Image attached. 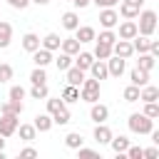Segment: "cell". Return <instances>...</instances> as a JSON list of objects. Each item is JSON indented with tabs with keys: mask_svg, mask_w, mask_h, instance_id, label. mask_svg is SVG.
Masks as SVG:
<instances>
[{
	"mask_svg": "<svg viewBox=\"0 0 159 159\" xmlns=\"http://www.w3.org/2000/svg\"><path fill=\"white\" fill-rule=\"evenodd\" d=\"M152 127H154V122H152V117H147V114H132L129 117V129L132 132H139V134H147V132H152Z\"/></svg>",
	"mask_w": 159,
	"mask_h": 159,
	"instance_id": "6da1fadb",
	"label": "cell"
},
{
	"mask_svg": "<svg viewBox=\"0 0 159 159\" xmlns=\"http://www.w3.org/2000/svg\"><path fill=\"white\" fill-rule=\"evenodd\" d=\"M154 27H157V12H154V10H144V12L139 15L137 32H142V35H152Z\"/></svg>",
	"mask_w": 159,
	"mask_h": 159,
	"instance_id": "7a4b0ae2",
	"label": "cell"
},
{
	"mask_svg": "<svg viewBox=\"0 0 159 159\" xmlns=\"http://www.w3.org/2000/svg\"><path fill=\"white\" fill-rule=\"evenodd\" d=\"M82 99L87 102L99 99V80H82Z\"/></svg>",
	"mask_w": 159,
	"mask_h": 159,
	"instance_id": "3957f363",
	"label": "cell"
},
{
	"mask_svg": "<svg viewBox=\"0 0 159 159\" xmlns=\"http://www.w3.org/2000/svg\"><path fill=\"white\" fill-rule=\"evenodd\" d=\"M17 129V114H2L0 119V137H10Z\"/></svg>",
	"mask_w": 159,
	"mask_h": 159,
	"instance_id": "277c9868",
	"label": "cell"
},
{
	"mask_svg": "<svg viewBox=\"0 0 159 159\" xmlns=\"http://www.w3.org/2000/svg\"><path fill=\"white\" fill-rule=\"evenodd\" d=\"M117 20H119V15H117L112 7H104V10L99 12V22H102L104 27H114V25H117Z\"/></svg>",
	"mask_w": 159,
	"mask_h": 159,
	"instance_id": "5b68a950",
	"label": "cell"
},
{
	"mask_svg": "<svg viewBox=\"0 0 159 159\" xmlns=\"http://www.w3.org/2000/svg\"><path fill=\"white\" fill-rule=\"evenodd\" d=\"M134 35H139V32H137V22L127 20V22L119 25V37H122V40H132Z\"/></svg>",
	"mask_w": 159,
	"mask_h": 159,
	"instance_id": "8992f818",
	"label": "cell"
},
{
	"mask_svg": "<svg viewBox=\"0 0 159 159\" xmlns=\"http://www.w3.org/2000/svg\"><path fill=\"white\" fill-rule=\"evenodd\" d=\"M114 42H117V40H114ZM112 50H114V55H117V57H129V55L134 52V47H132V42H129V40H119Z\"/></svg>",
	"mask_w": 159,
	"mask_h": 159,
	"instance_id": "52a82bcc",
	"label": "cell"
},
{
	"mask_svg": "<svg viewBox=\"0 0 159 159\" xmlns=\"http://www.w3.org/2000/svg\"><path fill=\"white\" fill-rule=\"evenodd\" d=\"M82 80H84V70H80V67H72V65H70V67H67V82L77 87V84H82Z\"/></svg>",
	"mask_w": 159,
	"mask_h": 159,
	"instance_id": "ba28073f",
	"label": "cell"
},
{
	"mask_svg": "<svg viewBox=\"0 0 159 159\" xmlns=\"http://www.w3.org/2000/svg\"><path fill=\"white\" fill-rule=\"evenodd\" d=\"M32 60H35V65H37V67H45V65L52 60V55H50V50H45V47L40 50V47H37V50L32 52Z\"/></svg>",
	"mask_w": 159,
	"mask_h": 159,
	"instance_id": "9c48e42d",
	"label": "cell"
},
{
	"mask_svg": "<svg viewBox=\"0 0 159 159\" xmlns=\"http://www.w3.org/2000/svg\"><path fill=\"white\" fill-rule=\"evenodd\" d=\"M107 114H109V109H107L104 104H97V102L92 104V112H89V117H92L97 124H99V122H104V119H107Z\"/></svg>",
	"mask_w": 159,
	"mask_h": 159,
	"instance_id": "30bf717a",
	"label": "cell"
},
{
	"mask_svg": "<svg viewBox=\"0 0 159 159\" xmlns=\"http://www.w3.org/2000/svg\"><path fill=\"white\" fill-rule=\"evenodd\" d=\"M10 37H12V25L0 20V47H7L10 45Z\"/></svg>",
	"mask_w": 159,
	"mask_h": 159,
	"instance_id": "8fae6325",
	"label": "cell"
},
{
	"mask_svg": "<svg viewBox=\"0 0 159 159\" xmlns=\"http://www.w3.org/2000/svg\"><path fill=\"white\" fill-rule=\"evenodd\" d=\"M22 47H25L27 52H35V50L40 47V37H37L35 32H27V35L22 37Z\"/></svg>",
	"mask_w": 159,
	"mask_h": 159,
	"instance_id": "7c38bea8",
	"label": "cell"
},
{
	"mask_svg": "<svg viewBox=\"0 0 159 159\" xmlns=\"http://www.w3.org/2000/svg\"><path fill=\"white\" fill-rule=\"evenodd\" d=\"M107 72H109V75H114V77H119V75L124 72V57H114V60H109Z\"/></svg>",
	"mask_w": 159,
	"mask_h": 159,
	"instance_id": "4fadbf2b",
	"label": "cell"
},
{
	"mask_svg": "<svg viewBox=\"0 0 159 159\" xmlns=\"http://www.w3.org/2000/svg\"><path fill=\"white\" fill-rule=\"evenodd\" d=\"M147 80H149V72H147V70H139V67L132 70V84L142 87V84H147Z\"/></svg>",
	"mask_w": 159,
	"mask_h": 159,
	"instance_id": "5bb4252c",
	"label": "cell"
},
{
	"mask_svg": "<svg viewBox=\"0 0 159 159\" xmlns=\"http://www.w3.org/2000/svg\"><path fill=\"white\" fill-rule=\"evenodd\" d=\"M0 112H2V114H17V117H20V112H22V102L10 99V102H5V104L0 107Z\"/></svg>",
	"mask_w": 159,
	"mask_h": 159,
	"instance_id": "9a60e30c",
	"label": "cell"
},
{
	"mask_svg": "<svg viewBox=\"0 0 159 159\" xmlns=\"http://www.w3.org/2000/svg\"><path fill=\"white\" fill-rule=\"evenodd\" d=\"M94 139H97L99 144H102V142H109V139H112V129H109V127H104V124L99 122V124H97V129H94Z\"/></svg>",
	"mask_w": 159,
	"mask_h": 159,
	"instance_id": "2e32d148",
	"label": "cell"
},
{
	"mask_svg": "<svg viewBox=\"0 0 159 159\" xmlns=\"http://www.w3.org/2000/svg\"><path fill=\"white\" fill-rule=\"evenodd\" d=\"M77 25H80V17H77V12H72V10H70V12H65V15H62V27H67V30H75Z\"/></svg>",
	"mask_w": 159,
	"mask_h": 159,
	"instance_id": "e0dca14e",
	"label": "cell"
},
{
	"mask_svg": "<svg viewBox=\"0 0 159 159\" xmlns=\"http://www.w3.org/2000/svg\"><path fill=\"white\" fill-rule=\"evenodd\" d=\"M75 30H77V40H80V42H89V40H94V30H92L89 25H84V27L77 25Z\"/></svg>",
	"mask_w": 159,
	"mask_h": 159,
	"instance_id": "ac0fdd59",
	"label": "cell"
},
{
	"mask_svg": "<svg viewBox=\"0 0 159 159\" xmlns=\"http://www.w3.org/2000/svg\"><path fill=\"white\" fill-rule=\"evenodd\" d=\"M60 42H62V40H60V35H55V32H50V35H47V37L42 40V47L52 52V50H57V47H60Z\"/></svg>",
	"mask_w": 159,
	"mask_h": 159,
	"instance_id": "d6986e66",
	"label": "cell"
},
{
	"mask_svg": "<svg viewBox=\"0 0 159 159\" xmlns=\"http://www.w3.org/2000/svg\"><path fill=\"white\" fill-rule=\"evenodd\" d=\"M132 40H134V42H132V47H134L137 52H147V50H149V42H152V40H149L147 35H142V37H137V35H134Z\"/></svg>",
	"mask_w": 159,
	"mask_h": 159,
	"instance_id": "ffe728a7",
	"label": "cell"
},
{
	"mask_svg": "<svg viewBox=\"0 0 159 159\" xmlns=\"http://www.w3.org/2000/svg\"><path fill=\"white\" fill-rule=\"evenodd\" d=\"M137 67L139 70H152L154 67V55H144V52H139V60H137Z\"/></svg>",
	"mask_w": 159,
	"mask_h": 159,
	"instance_id": "44dd1931",
	"label": "cell"
},
{
	"mask_svg": "<svg viewBox=\"0 0 159 159\" xmlns=\"http://www.w3.org/2000/svg\"><path fill=\"white\" fill-rule=\"evenodd\" d=\"M89 70H92V77H94V80H104V77L109 75V72H107V65H102V62H92Z\"/></svg>",
	"mask_w": 159,
	"mask_h": 159,
	"instance_id": "7402d4cb",
	"label": "cell"
},
{
	"mask_svg": "<svg viewBox=\"0 0 159 159\" xmlns=\"http://www.w3.org/2000/svg\"><path fill=\"white\" fill-rule=\"evenodd\" d=\"M52 114H55V117H52V122H57V124H67V122H70V109H67L65 104H62L60 109H55Z\"/></svg>",
	"mask_w": 159,
	"mask_h": 159,
	"instance_id": "603a6c76",
	"label": "cell"
},
{
	"mask_svg": "<svg viewBox=\"0 0 159 159\" xmlns=\"http://www.w3.org/2000/svg\"><path fill=\"white\" fill-rule=\"evenodd\" d=\"M119 12H122L124 17H137V15H139V5H132V2H122V5H119Z\"/></svg>",
	"mask_w": 159,
	"mask_h": 159,
	"instance_id": "cb8c5ba5",
	"label": "cell"
},
{
	"mask_svg": "<svg viewBox=\"0 0 159 159\" xmlns=\"http://www.w3.org/2000/svg\"><path fill=\"white\" fill-rule=\"evenodd\" d=\"M60 45H62V52H67V55L80 52V40H77V37H75V40H62Z\"/></svg>",
	"mask_w": 159,
	"mask_h": 159,
	"instance_id": "d4e9b609",
	"label": "cell"
},
{
	"mask_svg": "<svg viewBox=\"0 0 159 159\" xmlns=\"http://www.w3.org/2000/svg\"><path fill=\"white\" fill-rule=\"evenodd\" d=\"M94 55H97L99 60H107V57L112 55V45H107V42H99V40H97V47H94Z\"/></svg>",
	"mask_w": 159,
	"mask_h": 159,
	"instance_id": "484cf974",
	"label": "cell"
},
{
	"mask_svg": "<svg viewBox=\"0 0 159 159\" xmlns=\"http://www.w3.org/2000/svg\"><path fill=\"white\" fill-rule=\"evenodd\" d=\"M157 97H159V89L157 87H144L139 92V99H144V102H157Z\"/></svg>",
	"mask_w": 159,
	"mask_h": 159,
	"instance_id": "4316f807",
	"label": "cell"
},
{
	"mask_svg": "<svg viewBox=\"0 0 159 159\" xmlns=\"http://www.w3.org/2000/svg\"><path fill=\"white\" fill-rule=\"evenodd\" d=\"M52 127V119L47 117V114H37L35 117V129H40V132H47Z\"/></svg>",
	"mask_w": 159,
	"mask_h": 159,
	"instance_id": "83f0119b",
	"label": "cell"
},
{
	"mask_svg": "<svg viewBox=\"0 0 159 159\" xmlns=\"http://www.w3.org/2000/svg\"><path fill=\"white\" fill-rule=\"evenodd\" d=\"M109 142H112V149H114L117 154H122V152L129 147V139H127V137H112Z\"/></svg>",
	"mask_w": 159,
	"mask_h": 159,
	"instance_id": "f1b7e54d",
	"label": "cell"
},
{
	"mask_svg": "<svg viewBox=\"0 0 159 159\" xmlns=\"http://www.w3.org/2000/svg\"><path fill=\"white\" fill-rule=\"evenodd\" d=\"M30 80H32V84H45V82H47L45 67H35V70H32V75H30Z\"/></svg>",
	"mask_w": 159,
	"mask_h": 159,
	"instance_id": "f546056e",
	"label": "cell"
},
{
	"mask_svg": "<svg viewBox=\"0 0 159 159\" xmlns=\"http://www.w3.org/2000/svg\"><path fill=\"white\" fill-rule=\"evenodd\" d=\"M62 99H65V102H75V99H80L77 87H75V84H67V87L62 89Z\"/></svg>",
	"mask_w": 159,
	"mask_h": 159,
	"instance_id": "4dcf8cb0",
	"label": "cell"
},
{
	"mask_svg": "<svg viewBox=\"0 0 159 159\" xmlns=\"http://www.w3.org/2000/svg\"><path fill=\"white\" fill-rule=\"evenodd\" d=\"M65 144H67L70 149H77V147L82 144V134H77V132H70V134L65 137Z\"/></svg>",
	"mask_w": 159,
	"mask_h": 159,
	"instance_id": "1f68e13d",
	"label": "cell"
},
{
	"mask_svg": "<svg viewBox=\"0 0 159 159\" xmlns=\"http://www.w3.org/2000/svg\"><path fill=\"white\" fill-rule=\"evenodd\" d=\"M92 62H94V57H92L89 52H80V57H77V67H80V70H87Z\"/></svg>",
	"mask_w": 159,
	"mask_h": 159,
	"instance_id": "d6a6232c",
	"label": "cell"
},
{
	"mask_svg": "<svg viewBox=\"0 0 159 159\" xmlns=\"http://www.w3.org/2000/svg\"><path fill=\"white\" fill-rule=\"evenodd\" d=\"M124 99H127V102H137V99H139V87H137V84H129V87L124 89Z\"/></svg>",
	"mask_w": 159,
	"mask_h": 159,
	"instance_id": "836d02e7",
	"label": "cell"
},
{
	"mask_svg": "<svg viewBox=\"0 0 159 159\" xmlns=\"http://www.w3.org/2000/svg\"><path fill=\"white\" fill-rule=\"evenodd\" d=\"M20 137L22 139H35V124H20Z\"/></svg>",
	"mask_w": 159,
	"mask_h": 159,
	"instance_id": "e575fe53",
	"label": "cell"
},
{
	"mask_svg": "<svg viewBox=\"0 0 159 159\" xmlns=\"http://www.w3.org/2000/svg\"><path fill=\"white\" fill-rule=\"evenodd\" d=\"M72 65V55H67V52H62L60 57H57V70H67Z\"/></svg>",
	"mask_w": 159,
	"mask_h": 159,
	"instance_id": "d590c367",
	"label": "cell"
},
{
	"mask_svg": "<svg viewBox=\"0 0 159 159\" xmlns=\"http://www.w3.org/2000/svg\"><path fill=\"white\" fill-rule=\"evenodd\" d=\"M32 97H35V99L47 97V84H32Z\"/></svg>",
	"mask_w": 159,
	"mask_h": 159,
	"instance_id": "8d00e7d4",
	"label": "cell"
},
{
	"mask_svg": "<svg viewBox=\"0 0 159 159\" xmlns=\"http://www.w3.org/2000/svg\"><path fill=\"white\" fill-rule=\"evenodd\" d=\"M144 114H147V117H152V119H154V117H159V104H157V102H147Z\"/></svg>",
	"mask_w": 159,
	"mask_h": 159,
	"instance_id": "74e56055",
	"label": "cell"
},
{
	"mask_svg": "<svg viewBox=\"0 0 159 159\" xmlns=\"http://www.w3.org/2000/svg\"><path fill=\"white\" fill-rule=\"evenodd\" d=\"M124 152H127V157H129V159H142V154H144V149H142V147H127Z\"/></svg>",
	"mask_w": 159,
	"mask_h": 159,
	"instance_id": "f35d334b",
	"label": "cell"
},
{
	"mask_svg": "<svg viewBox=\"0 0 159 159\" xmlns=\"http://www.w3.org/2000/svg\"><path fill=\"white\" fill-rule=\"evenodd\" d=\"M12 80V67L10 65H0V82H7Z\"/></svg>",
	"mask_w": 159,
	"mask_h": 159,
	"instance_id": "ab89813d",
	"label": "cell"
},
{
	"mask_svg": "<svg viewBox=\"0 0 159 159\" xmlns=\"http://www.w3.org/2000/svg\"><path fill=\"white\" fill-rule=\"evenodd\" d=\"M114 32H109V30H104V32H99V42H107V45H114Z\"/></svg>",
	"mask_w": 159,
	"mask_h": 159,
	"instance_id": "60d3db41",
	"label": "cell"
},
{
	"mask_svg": "<svg viewBox=\"0 0 159 159\" xmlns=\"http://www.w3.org/2000/svg\"><path fill=\"white\" fill-rule=\"evenodd\" d=\"M22 97H25V89H22V87H12V89H10V99H15V102H20Z\"/></svg>",
	"mask_w": 159,
	"mask_h": 159,
	"instance_id": "b9f144b4",
	"label": "cell"
},
{
	"mask_svg": "<svg viewBox=\"0 0 159 159\" xmlns=\"http://www.w3.org/2000/svg\"><path fill=\"white\" fill-rule=\"evenodd\" d=\"M80 149V147H77ZM80 159H97V152H92V149H80Z\"/></svg>",
	"mask_w": 159,
	"mask_h": 159,
	"instance_id": "7bdbcfd3",
	"label": "cell"
},
{
	"mask_svg": "<svg viewBox=\"0 0 159 159\" xmlns=\"http://www.w3.org/2000/svg\"><path fill=\"white\" fill-rule=\"evenodd\" d=\"M62 104H65L62 99H47V109H50V112H55V109H60Z\"/></svg>",
	"mask_w": 159,
	"mask_h": 159,
	"instance_id": "ee69618b",
	"label": "cell"
},
{
	"mask_svg": "<svg viewBox=\"0 0 159 159\" xmlns=\"http://www.w3.org/2000/svg\"><path fill=\"white\" fill-rule=\"evenodd\" d=\"M20 157H22V159H30V157H37V152H35L32 147H27V149H22V152H20Z\"/></svg>",
	"mask_w": 159,
	"mask_h": 159,
	"instance_id": "f6af8a7d",
	"label": "cell"
},
{
	"mask_svg": "<svg viewBox=\"0 0 159 159\" xmlns=\"http://www.w3.org/2000/svg\"><path fill=\"white\" fill-rule=\"evenodd\" d=\"M7 2H10L12 7H20V10H22V7H25V5L30 2V0H7Z\"/></svg>",
	"mask_w": 159,
	"mask_h": 159,
	"instance_id": "bcb514c9",
	"label": "cell"
},
{
	"mask_svg": "<svg viewBox=\"0 0 159 159\" xmlns=\"http://www.w3.org/2000/svg\"><path fill=\"white\" fill-rule=\"evenodd\" d=\"M142 157H149V159H154V157H159V149H144V154Z\"/></svg>",
	"mask_w": 159,
	"mask_h": 159,
	"instance_id": "7dc6e473",
	"label": "cell"
},
{
	"mask_svg": "<svg viewBox=\"0 0 159 159\" xmlns=\"http://www.w3.org/2000/svg\"><path fill=\"white\" fill-rule=\"evenodd\" d=\"M94 2H97V5H102V7H112L117 0H94Z\"/></svg>",
	"mask_w": 159,
	"mask_h": 159,
	"instance_id": "c3c4849f",
	"label": "cell"
},
{
	"mask_svg": "<svg viewBox=\"0 0 159 159\" xmlns=\"http://www.w3.org/2000/svg\"><path fill=\"white\" fill-rule=\"evenodd\" d=\"M149 50H152V55H157V52H159V42L152 40V42H149Z\"/></svg>",
	"mask_w": 159,
	"mask_h": 159,
	"instance_id": "681fc988",
	"label": "cell"
},
{
	"mask_svg": "<svg viewBox=\"0 0 159 159\" xmlns=\"http://www.w3.org/2000/svg\"><path fill=\"white\" fill-rule=\"evenodd\" d=\"M72 2H75V5H77V7H84V5H87V2H89V0H72Z\"/></svg>",
	"mask_w": 159,
	"mask_h": 159,
	"instance_id": "f907efd6",
	"label": "cell"
},
{
	"mask_svg": "<svg viewBox=\"0 0 159 159\" xmlns=\"http://www.w3.org/2000/svg\"><path fill=\"white\" fill-rule=\"evenodd\" d=\"M124 2H132V5H139V7H142V2H144V0H124Z\"/></svg>",
	"mask_w": 159,
	"mask_h": 159,
	"instance_id": "816d5d0a",
	"label": "cell"
},
{
	"mask_svg": "<svg viewBox=\"0 0 159 159\" xmlns=\"http://www.w3.org/2000/svg\"><path fill=\"white\" fill-rule=\"evenodd\" d=\"M32 2H37V5H45V2H50V0H32Z\"/></svg>",
	"mask_w": 159,
	"mask_h": 159,
	"instance_id": "f5cc1de1",
	"label": "cell"
},
{
	"mask_svg": "<svg viewBox=\"0 0 159 159\" xmlns=\"http://www.w3.org/2000/svg\"><path fill=\"white\" fill-rule=\"evenodd\" d=\"M2 147H5V139H0V149H2Z\"/></svg>",
	"mask_w": 159,
	"mask_h": 159,
	"instance_id": "db71d44e",
	"label": "cell"
}]
</instances>
